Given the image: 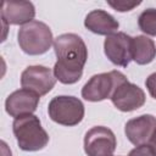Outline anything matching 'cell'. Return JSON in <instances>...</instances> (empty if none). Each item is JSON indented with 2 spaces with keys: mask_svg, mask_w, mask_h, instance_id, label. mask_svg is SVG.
<instances>
[{
  "mask_svg": "<svg viewBox=\"0 0 156 156\" xmlns=\"http://www.w3.org/2000/svg\"><path fill=\"white\" fill-rule=\"evenodd\" d=\"M111 101L122 112H130L140 108L145 104V93L136 84L123 80L117 85L111 95Z\"/></svg>",
  "mask_w": 156,
  "mask_h": 156,
  "instance_id": "9",
  "label": "cell"
},
{
  "mask_svg": "<svg viewBox=\"0 0 156 156\" xmlns=\"http://www.w3.org/2000/svg\"><path fill=\"white\" fill-rule=\"evenodd\" d=\"M138 26L147 35H156V9H146L138 17Z\"/></svg>",
  "mask_w": 156,
  "mask_h": 156,
  "instance_id": "15",
  "label": "cell"
},
{
  "mask_svg": "<svg viewBox=\"0 0 156 156\" xmlns=\"http://www.w3.org/2000/svg\"><path fill=\"white\" fill-rule=\"evenodd\" d=\"M84 26L90 32L99 35H110L116 33L119 27L118 21L104 10H93L90 11L84 20Z\"/></svg>",
  "mask_w": 156,
  "mask_h": 156,
  "instance_id": "13",
  "label": "cell"
},
{
  "mask_svg": "<svg viewBox=\"0 0 156 156\" xmlns=\"http://www.w3.org/2000/svg\"><path fill=\"white\" fill-rule=\"evenodd\" d=\"M40 96L30 90L27 89H18L11 93L5 101V110L6 112L15 118L21 116L32 115L39 104Z\"/></svg>",
  "mask_w": 156,
  "mask_h": 156,
  "instance_id": "11",
  "label": "cell"
},
{
  "mask_svg": "<svg viewBox=\"0 0 156 156\" xmlns=\"http://www.w3.org/2000/svg\"><path fill=\"white\" fill-rule=\"evenodd\" d=\"M132 57L138 65H147L156 57V46L146 35H136L132 41Z\"/></svg>",
  "mask_w": 156,
  "mask_h": 156,
  "instance_id": "14",
  "label": "cell"
},
{
  "mask_svg": "<svg viewBox=\"0 0 156 156\" xmlns=\"http://www.w3.org/2000/svg\"><path fill=\"white\" fill-rule=\"evenodd\" d=\"M156 130V117L152 115H141L129 119L124 126L127 139L135 146L150 144Z\"/></svg>",
  "mask_w": 156,
  "mask_h": 156,
  "instance_id": "10",
  "label": "cell"
},
{
  "mask_svg": "<svg viewBox=\"0 0 156 156\" xmlns=\"http://www.w3.org/2000/svg\"><path fill=\"white\" fill-rule=\"evenodd\" d=\"M150 145L155 149V151H156V130H155V133H154V135H152V138H151V140H150Z\"/></svg>",
  "mask_w": 156,
  "mask_h": 156,
  "instance_id": "19",
  "label": "cell"
},
{
  "mask_svg": "<svg viewBox=\"0 0 156 156\" xmlns=\"http://www.w3.org/2000/svg\"><path fill=\"white\" fill-rule=\"evenodd\" d=\"M84 105L76 98L69 95H58L51 99L48 105L49 117L66 127H73L80 123L84 118Z\"/></svg>",
  "mask_w": 156,
  "mask_h": 156,
  "instance_id": "4",
  "label": "cell"
},
{
  "mask_svg": "<svg viewBox=\"0 0 156 156\" xmlns=\"http://www.w3.org/2000/svg\"><path fill=\"white\" fill-rule=\"evenodd\" d=\"M18 45L27 55H43L54 44L52 32L48 24L33 20L22 26L17 34Z\"/></svg>",
  "mask_w": 156,
  "mask_h": 156,
  "instance_id": "3",
  "label": "cell"
},
{
  "mask_svg": "<svg viewBox=\"0 0 156 156\" xmlns=\"http://www.w3.org/2000/svg\"><path fill=\"white\" fill-rule=\"evenodd\" d=\"M128 156H156V151L150 144H144L132 149Z\"/></svg>",
  "mask_w": 156,
  "mask_h": 156,
  "instance_id": "17",
  "label": "cell"
},
{
  "mask_svg": "<svg viewBox=\"0 0 156 156\" xmlns=\"http://www.w3.org/2000/svg\"><path fill=\"white\" fill-rule=\"evenodd\" d=\"M56 77L54 72L45 66L35 65L28 66L21 74V85L23 89L30 90L39 96H43L51 91L56 84Z\"/></svg>",
  "mask_w": 156,
  "mask_h": 156,
  "instance_id": "7",
  "label": "cell"
},
{
  "mask_svg": "<svg viewBox=\"0 0 156 156\" xmlns=\"http://www.w3.org/2000/svg\"><path fill=\"white\" fill-rule=\"evenodd\" d=\"M107 4L112 9H115L116 11H118V12H126V11H130L134 7L139 6L141 4V1H126V0H116V1H112V0H107Z\"/></svg>",
  "mask_w": 156,
  "mask_h": 156,
  "instance_id": "16",
  "label": "cell"
},
{
  "mask_svg": "<svg viewBox=\"0 0 156 156\" xmlns=\"http://www.w3.org/2000/svg\"><path fill=\"white\" fill-rule=\"evenodd\" d=\"M116 146V136L107 127L95 126L84 135V151L88 156H112Z\"/></svg>",
  "mask_w": 156,
  "mask_h": 156,
  "instance_id": "6",
  "label": "cell"
},
{
  "mask_svg": "<svg viewBox=\"0 0 156 156\" xmlns=\"http://www.w3.org/2000/svg\"><path fill=\"white\" fill-rule=\"evenodd\" d=\"M126 79V76L119 71L95 74L84 84L82 89V98L91 102L110 99L117 85Z\"/></svg>",
  "mask_w": 156,
  "mask_h": 156,
  "instance_id": "5",
  "label": "cell"
},
{
  "mask_svg": "<svg viewBox=\"0 0 156 156\" xmlns=\"http://www.w3.org/2000/svg\"><path fill=\"white\" fill-rule=\"evenodd\" d=\"M145 85H146V88H147L149 94H150L154 99H156V72L151 73V74L146 78Z\"/></svg>",
  "mask_w": 156,
  "mask_h": 156,
  "instance_id": "18",
  "label": "cell"
},
{
  "mask_svg": "<svg viewBox=\"0 0 156 156\" xmlns=\"http://www.w3.org/2000/svg\"><path fill=\"white\" fill-rule=\"evenodd\" d=\"M12 132L17 140V145L23 151H39L49 143L46 130L41 127L39 117L33 113L15 118Z\"/></svg>",
  "mask_w": 156,
  "mask_h": 156,
  "instance_id": "2",
  "label": "cell"
},
{
  "mask_svg": "<svg viewBox=\"0 0 156 156\" xmlns=\"http://www.w3.org/2000/svg\"><path fill=\"white\" fill-rule=\"evenodd\" d=\"M35 7L30 1H4L1 5V20L6 24H27L33 21Z\"/></svg>",
  "mask_w": 156,
  "mask_h": 156,
  "instance_id": "12",
  "label": "cell"
},
{
  "mask_svg": "<svg viewBox=\"0 0 156 156\" xmlns=\"http://www.w3.org/2000/svg\"><path fill=\"white\" fill-rule=\"evenodd\" d=\"M56 63L54 76L63 84H74L83 76V68L88 58V49L84 40L74 33H65L54 39Z\"/></svg>",
  "mask_w": 156,
  "mask_h": 156,
  "instance_id": "1",
  "label": "cell"
},
{
  "mask_svg": "<svg viewBox=\"0 0 156 156\" xmlns=\"http://www.w3.org/2000/svg\"><path fill=\"white\" fill-rule=\"evenodd\" d=\"M132 41L133 38L123 32H116L107 35L104 41V51L106 57L116 66L127 67L133 60Z\"/></svg>",
  "mask_w": 156,
  "mask_h": 156,
  "instance_id": "8",
  "label": "cell"
},
{
  "mask_svg": "<svg viewBox=\"0 0 156 156\" xmlns=\"http://www.w3.org/2000/svg\"><path fill=\"white\" fill-rule=\"evenodd\" d=\"M112 156H113V155H112Z\"/></svg>",
  "mask_w": 156,
  "mask_h": 156,
  "instance_id": "20",
  "label": "cell"
}]
</instances>
